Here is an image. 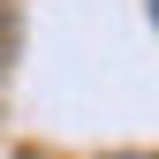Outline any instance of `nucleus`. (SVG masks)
Masks as SVG:
<instances>
[{"instance_id":"obj_1","label":"nucleus","mask_w":159,"mask_h":159,"mask_svg":"<svg viewBox=\"0 0 159 159\" xmlns=\"http://www.w3.org/2000/svg\"><path fill=\"white\" fill-rule=\"evenodd\" d=\"M8 53H15V15L0 8V61H8Z\"/></svg>"},{"instance_id":"obj_2","label":"nucleus","mask_w":159,"mask_h":159,"mask_svg":"<svg viewBox=\"0 0 159 159\" xmlns=\"http://www.w3.org/2000/svg\"><path fill=\"white\" fill-rule=\"evenodd\" d=\"M152 23H159V0H152Z\"/></svg>"}]
</instances>
